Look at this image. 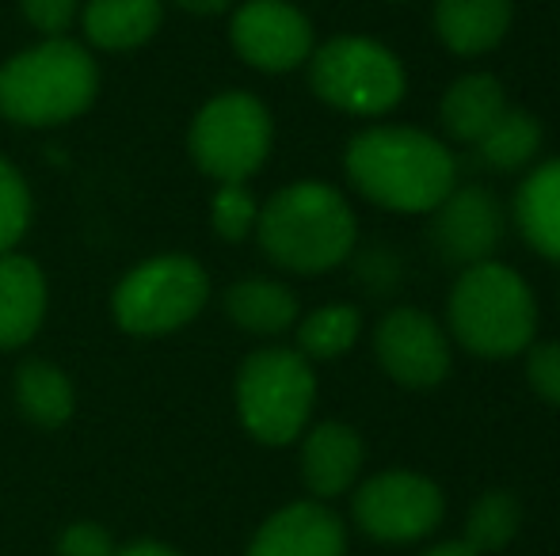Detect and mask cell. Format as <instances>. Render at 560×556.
<instances>
[{
    "label": "cell",
    "instance_id": "15",
    "mask_svg": "<svg viewBox=\"0 0 560 556\" xmlns=\"http://www.w3.org/2000/svg\"><path fill=\"white\" fill-rule=\"evenodd\" d=\"M362 469V438L347 423H320L305 435L302 476L313 496L332 499L354 484Z\"/></svg>",
    "mask_w": 560,
    "mask_h": 556
},
{
    "label": "cell",
    "instance_id": "2",
    "mask_svg": "<svg viewBox=\"0 0 560 556\" xmlns=\"http://www.w3.org/2000/svg\"><path fill=\"white\" fill-rule=\"evenodd\" d=\"M256 237L267 260L298 275L332 271L354 252V214L328 184L302 179L267 199L256 217Z\"/></svg>",
    "mask_w": 560,
    "mask_h": 556
},
{
    "label": "cell",
    "instance_id": "5",
    "mask_svg": "<svg viewBox=\"0 0 560 556\" xmlns=\"http://www.w3.org/2000/svg\"><path fill=\"white\" fill-rule=\"evenodd\" d=\"M317 401L310 358L290 347H264L248 355L236 374V412L252 438L287 446L305 430Z\"/></svg>",
    "mask_w": 560,
    "mask_h": 556
},
{
    "label": "cell",
    "instance_id": "17",
    "mask_svg": "<svg viewBox=\"0 0 560 556\" xmlns=\"http://www.w3.org/2000/svg\"><path fill=\"white\" fill-rule=\"evenodd\" d=\"M515 222L534 252L560 263V156L538 164L523 179L515 194Z\"/></svg>",
    "mask_w": 560,
    "mask_h": 556
},
{
    "label": "cell",
    "instance_id": "16",
    "mask_svg": "<svg viewBox=\"0 0 560 556\" xmlns=\"http://www.w3.org/2000/svg\"><path fill=\"white\" fill-rule=\"evenodd\" d=\"M515 0H435L439 38L462 58H477L508 35Z\"/></svg>",
    "mask_w": 560,
    "mask_h": 556
},
{
    "label": "cell",
    "instance_id": "8",
    "mask_svg": "<svg viewBox=\"0 0 560 556\" xmlns=\"http://www.w3.org/2000/svg\"><path fill=\"white\" fill-rule=\"evenodd\" d=\"M271 153V115L248 92L214 96L191 127V156L218 184H244Z\"/></svg>",
    "mask_w": 560,
    "mask_h": 556
},
{
    "label": "cell",
    "instance_id": "18",
    "mask_svg": "<svg viewBox=\"0 0 560 556\" xmlns=\"http://www.w3.org/2000/svg\"><path fill=\"white\" fill-rule=\"evenodd\" d=\"M81 23L100 50H133L161 27V0H89Z\"/></svg>",
    "mask_w": 560,
    "mask_h": 556
},
{
    "label": "cell",
    "instance_id": "23",
    "mask_svg": "<svg viewBox=\"0 0 560 556\" xmlns=\"http://www.w3.org/2000/svg\"><path fill=\"white\" fill-rule=\"evenodd\" d=\"M359 328L362 317L354 305L332 301V305H320L317 312L298 324V351L305 358H339L343 351L354 347L359 340Z\"/></svg>",
    "mask_w": 560,
    "mask_h": 556
},
{
    "label": "cell",
    "instance_id": "21",
    "mask_svg": "<svg viewBox=\"0 0 560 556\" xmlns=\"http://www.w3.org/2000/svg\"><path fill=\"white\" fill-rule=\"evenodd\" d=\"M15 401H20L23 416L38 427H61L73 416V386L54 363H23L15 374Z\"/></svg>",
    "mask_w": 560,
    "mask_h": 556
},
{
    "label": "cell",
    "instance_id": "14",
    "mask_svg": "<svg viewBox=\"0 0 560 556\" xmlns=\"http://www.w3.org/2000/svg\"><path fill=\"white\" fill-rule=\"evenodd\" d=\"M46 317V279L35 260L0 256V351L23 347Z\"/></svg>",
    "mask_w": 560,
    "mask_h": 556
},
{
    "label": "cell",
    "instance_id": "32",
    "mask_svg": "<svg viewBox=\"0 0 560 556\" xmlns=\"http://www.w3.org/2000/svg\"><path fill=\"white\" fill-rule=\"evenodd\" d=\"M420 556H480V553L469 549L465 542H443V545H431V549Z\"/></svg>",
    "mask_w": 560,
    "mask_h": 556
},
{
    "label": "cell",
    "instance_id": "7",
    "mask_svg": "<svg viewBox=\"0 0 560 556\" xmlns=\"http://www.w3.org/2000/svg\"><path fill=\"white\" fill-rule=\"evenodd\" d=\"M210 297V279L187 256H156L115 286L112 309L122 332L164 335L191 324Z\"/></svg>",
    "mask_w": 560,
    "mask_h": 556
},
{
    "label": "cell",
    "instance_id": "4",
    "mask_svg": "<svg viewBox=\"0 0 560 556\" xmlns=\"http://www.w3.org/2000/svg\"><path fill=\"white\" fill-rule=\"evenodd\" d=\"M450 332L480 358H508L530 347L538 305L518 271L508 263H469L450 289Z\"/></svg>",
    "mask_w": 560,
    "mask_h": 556
},
{
    "label": "cell",
    "instance_id": "22",
    "mask_svg": "<svg viewBox=\"0 0 560 556\" xmlns=\"http://www.w3.org/2000/svg\"><path fill=\"white\" fill-rule=\"evenodd\" d=\"M538 145H541L538 119L508 107V111L495 119V127L477 141V156H480V164H488V168H495V171H515L538 153Z\"/></svg>",
    "mask_w": 560,
    "mask_h": 556
},
{
    "label": "cell",
    "instance_id": "28",
    "mask_svg": "<svg viewBox=\"0 0 560 556\" xmlns=\"http://www.w3.org/2000/svg\"><path fill=\"white\" fill-rule=\"evenodd\" d=\"M20 8L31 27L43 31L46 38H61L77 20V0H20Z\"/></svg>",
    "mask_w": 560,
    "mask_h": 556
},
{
    "label": "cell",
    "instance_id": "29",
    "mask_svg": "<svg viewBox=\"0 0 560 556\" xmlns=\"http://www.w3.org/2000/svg\"><path fill=\"white\" fill-rule=\"evenodd\" d=\"M115 542L104 527L96 522H73L66 534L58 537V556H115Z\"/></svg>",
    "mask_w": 560,
    "mask_h": 556
},
{
    "label": "cell",
    "instance_id": "11",
    "mask_svg": "<svg viewBox=\"0 0 560 556\" xmlns=\"http://www.w3.org/2000/svg\"><path fill=\"white\" fill-rule=\"evenodd\" d=\"M382 370L408 389H431L450 374V343L439 320L423 309H393L374 332Z\"/></svg>",
    "mask_w": 560,
    "mask_h": 556
},
{
    "label": "cell",
    "instance_id": "26",
    "mask_svg": "<svg viewBox=\"0 0 560 556\" xmlns=\"http://www.w3.org/2000/svg\"><path fill=\"white\" fill-rule=\"evenodd\" d=\"M31 222V194L23 176L0 156V256L12 252Z\"/></svg>",
    "mask_w": 560,
    "mask_h": 556
},
{
    "label": "cell",
    "instance_id": "30",
    "mask_svg": "<svg viewBox=\"0 0 560 556\" xmlns=\"http://www.w3.org/2000/svg\"><path fill=\"white\" fill-rule=\"evenodd\" d=\"M172 4H179L184 12H195V15H218V12H225L233 0H172Z\"/></svg>",
    "mask_w": 560,
    "mask_h": 556
},
{
    "label": "cell",
    "instance_id": "12",
    "mask_svg": "<svg viewBox=\"0 0 560 556\" xmlns=\"http://www.w3.org/2000/svg\"><path fill=\"white\" fill-rule=\"evenodd\" d=\"M503 210L485 187H454L435 210H431V245L450 263H485L500 248Z\"/></svg>",
    "mask_w": 560,
    "mask_h": 556
},
{
    "label": "cell",
    "instance_id": "27",
    "mask_svg": "<svg viewBox=\"0 0 560 556\" xmlns=\"http://www.w3.org/2000/svg\"><path fill=\"white\" fill-rule=\"evenodd\" d=\"M526 381L546 404L560 409V343H538L526 355Z\"/></svg>",
    "mask_w": 560,
    "mask_h": 556
},
{
    "label": "cell",
    "instance_id": "10",
    "mask_svg": "<svg viewBox=\"0 0 560 556\" xmlns=\"http://www.w3.org/2000/svg\"><path fill=\"white\" fill-rule=\"evenodd\" d=\"M236 54L264 73H290L313 54V27L290 0H248L229 27Z\"/></svg>",
    "mask_w": 560,
    "mask_h": 556
},
{
    "label": "cell",
    "instance_id": "6",
    "mask_svg": "<svg viewBox=\"0 0 560 556\" xmlns=\"http://www.w3.org/2000/svg\"><path fill=\"white\" fill-rule=\"evenodd\" d=\"M310 84L328 107L347 115H385L405 96L397 54L362 35H339L310 54Z\"/></svg>",
    "mask_w": 560,
    "mask_h": 556
},
{
    "label": "cell",
    "instance_id": "31",
    "mask_svg": "<svg viewBox=\"0 0 560 556\" xmlns=\"http://www.w3.org/2000/svg\"><path fill=\"white\" fill-rule=\"evenodd\" d=\"M115 556H179V553L161 542H133V545H126V549H118Z\"/></svg>",
    "mask_w": 560,
    "mask_h": 556
},
{
    "label": "cell",
    "instance_id": "13",
    "mask_svg": "<svg viewBox=\"0 0 560 556\" xmlns=\"http://www.w3.org/2000/svg\"><path fill=\"white\" fill-rule=\"evenodd\" d=\"M343 522L325 504H290L256 530L248 556H343Z\"/></svg>",
    "mask_w": 560,
    "mask_h": 556
},
{
    "label": "cell",
    "instance_id": "3",
    "mask_svg": "<svg viewBox=\"0 0 560 556\" xmlns=\"http://www.w3.org/2000/svg\"><path fill=\"white\" fill-rule=\"evenodd\" d=\"M100 88L96 61L81 43L46 38L0 66V115L20 127H54L89 111Z\"/></svg>",
    "mask_w": 560,
    "mask_h": 556
},
{
    "label": "cell",
    "instance_id": "24",
    "mask_svg": "<svg viewBox=\"0 0 560 556\" xmlns=\"http://www.w3.org/2000/svg\"><path fill=\"white\" fill-rule=\"evenodd\" d=\"M518 522H523V507H518V499L503 488H492L469 507L462 542L477 553L503 549V545L518 534Z\"/></svg>",
    "mask_w": 560,
    "mask_h": 556
},
{
    "label": "cell",
    "instance_id": "20",
    "mask_svg": "<svg viewBox=\"0 0 560 556\" xmlns=\"http://www.w3.org/2000/svg\"><path fill=\"white\" fill-rule=\"evenodd\" d=\"M225 312L236 328L256 335H279L298 320V297L271 279H241L225 289Z\"/></svg>",
    "mask_w": 560,
    "mask_h": 556
},
{
    "label": "cell",
    "instance_id": "1",
    "mask_svg": "<svg viewBox=\"0 0 560 556\" xmlns=\"http://www.w3.org/2000/svg\"><path fill=\"white\" fill-rule=\"evenodd\" d=\"M347 179L374 206L431 214L454 191L457 164L443 141L423 130L374 127L347 145Z\"/></svg>",
    "mask_w": 560,
    "mask_h": 556
},
{
    "label": "cell",
    "instance_id": "9",
    "mask_svg": "<svg viewBox=\"0 0 560 556\" xmlns=\"http://www.w3.org/2000/svg\"><path fill=\"white\" fill-rule=\"evenodd\" d=\"M351 514L374 542H420L443 519V492L420 473H377L354 492Z\"/></svg>",
    "mask_w": 560,
    "mask_h": 556
},
{
    "label": "cell",
    "instance_id": "25",
    "mask_svg": "<svg viewBox=\"0 0 560 556\" xmlns=\"http://www.w3.org/2000/svg\"><path fill=\"white\" fill-rule=\"evenodd\" d=\"M256 217H259V206L244 184H222L214 191V202H210V222H214L218 237L244 240L248 233H256Z\"/></svg>",
    "mask_w": 560,
    "mask_h": 556
},
{
    "label": "cell",
    "instance_id": "19",
    "mask_svg": "<svg viewBox=\"0 0 560 556\" xmlns=\"http://www.w3.org/2000/svg\"><path fill=\"white\" fill-rule=\"evenodd\" d=\"M508 111V96H503V84L488 73H469L462 81H454L443 96V127L457 141H469L477 145L488 130L495 127V119Z\"/></svg>",
    "mask_w": 560,
    "mask_h": 556
}]
</instances>
